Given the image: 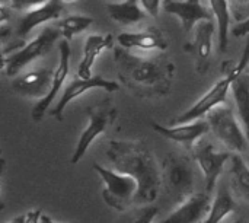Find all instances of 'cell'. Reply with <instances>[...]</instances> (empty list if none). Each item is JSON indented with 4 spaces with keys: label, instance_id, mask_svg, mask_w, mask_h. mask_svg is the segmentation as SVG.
Masks as SVG:
<instances>
[{
    "label": "cell",
    "instance_id": "6da1fadb",
    "mask_svg": "<svg viewBox=\"0 0 249 223\" xmlns=\"http://www.w3.org/2000/svg\"><path fill=\"white\" fill-rule=\"evenodd\" d=\"M107 156L117 171L137 181V206L153 204L158 200L162 188V171L144 142L111 140Z\"/></svg>",
    "mask_w": 249,
    "mask_h": 223
},
{
    "label": "cell",
    "instance_id": "7a4b0ae2",
    "mask_svg": "<svg viewBox=\"0 0 249 223\" xmlns=\"http://www.w3.org/2000/svg\"><path fill=\"white\" fill-rule=\"evenodd\" d=\"M114 60L120 80L137 96L162 98L171 91L175 66L166 57L144 58L121 47L114 51Z\"/></svg>",
    "mask_w": 249,
    "mask_h": 223
},
{
    "label": "cell",
    "instance_id": "3957f363",
    "mask_svg": "<svg viewBox=\"0 0 249 223\" xmlns=\"http://www.w3.org/2000/svg\"><path fill=\"white\" fill-rule=\"evenodd\" d=\"M249 61V35L247 38V44H245V48H244V54L241 57V60L238 61V64L232 66L231 70L228 72V74L225 77H222L220 80H217L214 83V86L207 91L190 110H187L185 112H182L181 115H178L177 118H174L172 121V126L175 124H185V123H191V121H196V120H200L201 117L207 115L213 108L219 107V105H223L226 102V98H228V92L233 83V80L236 79L238 74H241L247 64Z\"/></svg>",
    "mask_w": 249,
    "mask_h": 223
},
{
    "label": "cell",
    "instance_id": "277c9868",
    "mask_svg": "<svg viewBox=\"0 0 249 223\" xmlns=\"http://www.w3.org/2000/svg\"><path fill=\"white\" fill-rule=\"evenodd\" d=\"M92 168L102 178L104 183L102 199L109 207L115 209L117 212H128L130 209L137 206L136 199H137L139 184L133 177L123 174L117 169L105 168L98 162H93Z\"/></svg>",
    "mask_w": 249,
    "mask_h": 223
},
{
    "label": "cell",
    "instance_id": "5b68a950",
    "mask_svg": "<svg viewBox=\"0 0 249 223\" xmlns=\"http://www.w3.org/2000/svg\"><path fill=\"white\" fill-rule=\"evenodd\" d=\"M162 186L175 203H182L194 194V168L190 158L169 153L162 162Z\"/></svg>",
    "mask_w": 249,
    "mask_h": 223
},
{
    "label": "cell",
    "instance_id": "8992f818",
    "mask_svg": "<svg viewBox=\"0 0 249 223\" xmlns=\"http://www.w3.org/2000/svg\"><path fill=\"white\" fill-rule=\"evenodd\" d=\"M207 121L210 124L212 133L231 150L236 153H244L248 150L249 139L247 133L241 129L233 111L223 105L213 108L207 114Z\"/></svg>",
    "mask_w": 249,
    "mask_h": 223
},
{
    "label": "cell",
    "instance_id": "52a82bcc",
    "mask_svg": "<svg viewBox=\"0 0 249 223\" xmlns=\"http://www.w3.org/2000/svg\"><path fill=\"white\" fill-rule=\"evenodd\" d=\"M60 37H61V32L57 26H47L38 34L36 38H34L31 42L23 45L20 50L10 53L7 56H1L6 74L10 77L16 76L29 63L45 56Z\"/></svg>",
    "mask_w": 249,
    "mask_h": 223
},
{
    "label": "cell",
    "instance_id": "ba28073f",
    "mask_svg": "<svg viewBox=\"0 0 249 223\" xmlns=\"http://www.w3.org/2000/svg\"><path fill=\"white\" fill-rule=\"evenodd\" d=\"M89 123L88 127L85 129V131L80 134V139L74 148V152L70 158V164L76 165L77 162L82 161V158L85 156V153L88 152L89 146L95 142V139L101 134H104L108 127L115 121L118 111L114 107L111 99H105L99 104H96L95 107H90L86 110Z\"/></svg>",
    "mask_w": 249,
    "mask_h": 223
},
{
    "label": "cell",
    "instance_id": "9c48e42d",
    "mask_svg": "<svg viewBox=\"0 0 249 223\" xmlns=\"http://www.w3.org/2000/svg\"><path fill=\"white\" fill-rule=\"evenodd\" d=\"M193 158L200 167L204 183H206V193H212L216 188L217 180L223 172L225 164L232 158L229 152H216L212 143H201L193 152Z\"/></svg>",
    "mask_w": 249,
    "mask_h": 223
},
{
    "label": "cell",
    "instance_id": "30bf717a",
    "mask_svg": "<svg viewBox=\"0 0 249 223\" xmlns=\"http://www.w3.org/2000/svg\"><path fill=\"white\" fill-rule=\"evenodd\" d=\"M92 89H104L107 92H115L120 89L118 83L114 82V80H109V79H105L102 76H92L89 79H76L73 80L71 83H69L63 92V95L60 96L57 105L54 107V110H51V115L58 120V121H63V114H64V110L66 107L74 99V98H79L80 95L86 93L88 91H92Z\"/></svg>",
    "mask_w": 249,
    "mask_h": 223
},
{
    "label": "cell",
    "instance_id": "8fae6325",
    "mask_svg": "<svg viewBox=\"0 0 249 223\" xmlns=\"http://www.w3.org/2000/svg\"><path fill=\"white\" fill-rule=\"evenodd\" d=\"M58 53H60V63L57 66V69L54 70V77H53V86L48 92V95L42 99H39L34 108H32V120L34 121H39L44 114L47 112V110L50 108V105L53 104V101L57 98L60 89L64 86V82L70 73V57H71V50H70V44L67 39H61L58 44Z\"/></svg>",
    "mask_w": 249,
    "mask_h": 223
},
{
    "label": "cell",
    "instance_id": "7c38bea8",
    "mask_svg": "<svg viewBox=\"0 0 249 223\" xmlns=\"http://www.w3.org/2000/svg\"><path fill=\"white\" fill-rule=\"evenodd\" d=\"M152 129L160 136L182 145L187 150H193L196 142H198L206 133L210 131V124L207 120H196L185 124H175L171 127L152 123Z\"/></svg>",
    "mask_w": 249,
    "mask_h": 223
},
{
    "label": "cell",
    "instance_id": "4fadbf2b",
    "mask_svg": "<svg viewBox=\"0 0 249 223\" xmlns=\"http://www.w3.org/2000/svg\"><path fill=\"white\" fill-rule=\"evenodd\" d=\"M213 20H201L197 23L196 37L193 44L185 45L184 48L194 54L197 61V72L200 74H206L210 67V58L213 51V37L217 28V23Z\"/></svg>",
    "mask_w": 249,
    "mask_h": 223
},
{
    "label": "cell",
    "instance_id": "5bb4252c",
    "mask_svg": "<svg viewBox=\"0 0 249 223\" xmlns=\"http://www.w3.org/2000/svg\"><path fill=\"white\" fill-rule=\"evenodd\" d=\"M163 10L179 18L187 34L194 28L196 23L216 19L212 9H207L200 0H163Z\"/></svg>",
    "mask_w": 249,
    "mask_h": 223
},
{
    "label": "cell",
    "instance_id": "9a60e30c",
    "mask_svg": "<svg viewBox=\"0 0 249 223\" xmlns=\"http://www.w3.org/2000/svg\"><path fill=\"white\" fill-rule=\"evenodd\" d=\"M212 200L209 193H198L179 203L166 219L160 223H203L212 209Z\"/></svg>",
    "mask_w": 249,
    "mask_h": 223
},
{
    "label": "cell",
    "instance_id": "2e32d148",
    "mask_svg": "<svg viewBox=\"0 0 249 223\" xmlns=\"http://www.w3.org/2000/svg\"><path fill=\"white\" fill-rule=\"evenodd\" d=\"M54 73L47 69H38L28 72L12 82V89L28 98H45L53 86Z\"/></svg>",
    "mask_w": 249,
    "mask_h": 223
},
{
    "label": "cell",
    "instance_id": "e0dca14e",
    "mask_svg": "<svg viewBox=\"0 0 249 223\" xmlns=\"http://www.w3.org/2000/svg\"><path fill=\"white\" fill-rule=\"evenodd\" d=\"M63 1L61 0H48L47 3L34 7L32 10L26 12L23 15V18L20 19L19 25H18V35L25 39L29 32L39 26L41 23L54 20V19H60V16L63 15Z\"/></svg>",
    "mask_w": 249,
    "mask_h": 223
},
{
    "label": "cell",
    "instance_id": "ac0fdd59",
    "mask_svg": "<svg viewBox=\"0 0 249 223\" xmlns=\"http://www.w3.org/2000/svg\"><path fill=\"white\" fill-rule=\"evenodd\" d=\"M117 41L127 50H166L168 47L163 32L155 26L140 32H123L117 37Z\"/></svg>",
    "mask_w": 249,
    "mask_h": 223
},
{
    "label": "cell",
    "instance_id": "d6986e66",
    "mask_svg": "<svg viewBox=\"0 0 249 223\" xmlns=\"http://www.w3.org/2000/svg\"><path fill=\"white\" fill-rule=\"evenodd\" d=\"M114 42V37L111 34L107 35H89L85 41L83 47V57L77 67V76L82 79L92 77V67L98 58V56L111 48Z\"/></svg>",
    "mask_w": 249,
    "mask_h": 223
},
{
    "label": "cell",
    "instance_id": "ffe728a7",
    "mask_svg": "<svg viewBox=\"0 0 249 223\" xmlns=\"http://www.w3.org/2000/svg\"><path fill=\"white\" fill-rule=\"evenodd\" d=\"M107 12L112 20L121 25H133L146 18V10L139 0H124L121 3H108Z\"/></svg>",
    "mask_w": 249,
    "mask_h": 223
},
{
    "label": "cell",
    "instance_id": "44dd1931",
    "mask_svg": "<svg viewBox=\"0 0 249 223\" xmlns=\"http://www.w3.org/2000/svg\"><path fill=\"white\" fill-rule=\"evenodd\" d=\"M232 93L235 99V105L238 110V115L244 124L245 133L249 139V74L242 72L236 76L232 86Z\"/></svg>",
    "mask_w": 249,
    "mask_h": 223
},
{
    "label": "cell",
    "instance_id": "7402d4cb",
    "mask_svg": "<svg viewBox=\"0 0 249 223\" xmlns=\"http://www.w3.org/2000/svg\"><path fill=\"white\" fill-rule=\"evenodd\" d=\"M210 9L216 18L217 29H219V47L222 51H226L229 44V28L232 19V10L229 0H209Z\"/></svg>",
    "mask_w": 249,
    "mask_h": 223
},
{
    "label": "cell",
    "instance_id": "603a6c76",
    "mask_svg": "<svg viewBox=\"0 0 249 223\" xmlns=\"http://www.w3.org/2000/svg\"><path fill=\"white\" fill-rule=\"evenodd\" d=\"M236 210V203L226 187H222L212 203V209L203 223H220L228 215Z\"/></svg>",
    "mask_w": 249,
    "mask_h": 223
},
{
    "label": "cell",
    "instance_id": "cb8c5ba5",
    "mask_svg": "<svg viewBox=\"0 0 249 223\" xmlns=\"http://www.w3.org/2000/svg\"><path fill=\"white\" fill-rule=\"evenodd\" d=\"M231 175L235 193L249 202V167L239 153L231 158Z\"/></svg>",
    "mask_w": 249,
    "mask_h": 223
},
{
    "label": "cell",
    "instance_id": "d4e9b609",
    "mask_svg": "<svg viewBox=\"0 0 249 223\" xmlns=\"http://www.w3.org/2000/svg\"><path fill=\"white\" fill-rule=\"evenodd\" d=\"M93 23V19L86 15H69L58 20L57 28L61 32V37L70 41L74 35L86 31Z\"/></svg>",
    "mask_w": 249,
    "mask_h": 223
},
{
    "label": "cell",
    "instance_id": "484cf974",
    "mask_svg": "<svg viewBox=\"0 0 249 223\" xmlns=\"http://www.w3.org/2000/svg\"><path fill=\"white\" fill-rule=\"evenodd\" d=\"M159 213V209L153 204H144V206H136L127 212L118 223H153L156 215Z\"/></svg>",
    "mask_w": 249,
    "mask_h": 223
},
{
    "label": "cell",
    "instance_id": "4316f807",
    "mask_svg": "<svg viewBox=\"0 0 249 223\" xmlns=\"http://www.w3.org/2000/svg\"><path fill=\"white\" fill-rule=\"evenodd\" d=\"M231 10L236 19H248L249 18V0H229Z\"/></svg>",
    "mask_w": 249,
    "mask_h": 223
},
{
    "label": "cell",
    "instance_id": "83f0119b",
    "mask_svg": "<svg viewBox=\"0 0 249 223\" xmlns=\"http://www.w3.org/2000/svg\"><path fill=\"white\" fill-rule=\"evenodd\" d=\"M10 16H12V6L3 3L1 7H0V32H1V38H6L7 34L10 32L9 26H7V22L10 20Z\"/></svg>",
    "mask_w": 249,
    "mask_h": 223
},
{
    "label": "cell",
    "instance_id": "f1b7e54d",
    "mask_svg": "<svg viewBox=\"0 0 249 223\" xmlns=\"http://www.w3.org/2000/svg\"><path fill=\"white\" fill-rule=\"evenodd\" d=\"M9 1H10L12 9L22 10V9H28V7H38V6L47 3L48 0H9Z\"/></svg>",
    "mask_w": 249,
    "mask_h": 223
},
{
    "label": "cell",
    "instance_id": "f546056e",
    "mask_svg": "<svg viewBox=\"0 0 249 223\" xmlns=\"http://www.w3.org/2000/svg\"><path fill=\"white\" fill-rule=\"evenodd\" d=\"M142 7L146 10V13H149L150 16L156 18L159 15L160 10V0H140Z\"/></svg>",
    "mask_w": 249,
    "mask_h": 223
},
{
    "label": "cell",
    "instance_id": "4dcf8cb0",
    "mask_svg": "<svg viewBox=\"0 0 249 223\" xmlns=\"http://www.w3.org/2000/svg\"><path fill=\"white\" fill-rule=\"evenodd\" d=\"M232 34L233 37H248L249 35V18L241 20L238 25H235L232 28Z\"/></svg>",
    "mask_w": 249,
    "mask_h": 223
},
{
    "label": "cell",
    "instance_id": "1f68e13d",
    "mask_svg": "<svg viewBox=\"0 0 249 223\" xmlns=\"http://www.w3.org/2000/svg\"><path fill=\"white\" fill-rule=\"evenodd\" d=\"M42 216L41 209H35V210H29L26 213V222L25 223H39V219Z\"/></svg>",
    "mask_w": 249,
    "mask_h": 223
},
{
    "label": "cell",
    "instance_id": "d6a6232c",
    "mask_svg": "<svg viewBox=\"0 0 249 223\" xmlns=\"http://www.w3.org/2000/svg\"><path fill=\"white\" fill-rule=\"evenodd\" d=\"M25 222H26V213H25V215H19V216L13 218V219H12L9 223H25Z\"/></svg>",
    "mask_w": 249,
    "mask_h": 223
},
{
    "label": "cell",
    "instance_id": "836d02e7",
    "mask_svg": "<svg viewBox=\"0 0 249 223\" xmlns=\"http://www.w3.org/2000/svg\"><path fill=\"white\" fill-rule=\"evenodd\" d=\"M39 223H58V222H55L53 218H50V216H47V215H42V216H41V219H39Z\"/></svg>",
    "mask_w": 249,
    "mask_h": 223
},
{
    "label": "cell",
    "instance_id": "e575fe53",
    "mask_svg": "<svg viewBox=\"0 0 249 223\" xmlns=\"http://www.w3.org/2000/svg\"><path fill=\"white\" fill-rule=\"evenodd\" d=\"M63 3H73V1H76V0H61Z\"/></svg>",
    "mask_w": 249,
    "mask_h": 223
},
{
    "label": "cell",
    "instance_id": "d590c367",
    "mask_svg": "<svg viewBox=\"0 0 249 223\" xmlns=\"http://www.w3.org/2000/svg\"><path fill=\"white\" fill-rule=\"evenodd\" d=\"M233 223H242V221L239 219V221H236V222H233Z\"/></svg>",
    "mask_w": 249,
    "mask_h": 223
}]
</instances>
